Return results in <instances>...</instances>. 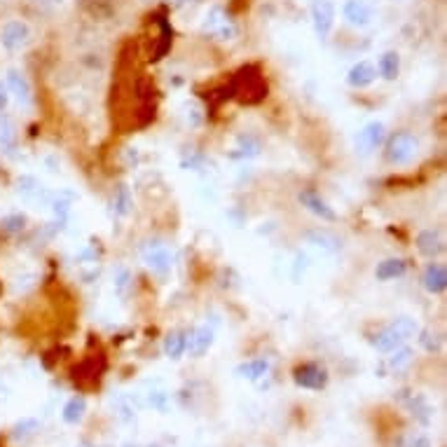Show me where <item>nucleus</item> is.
Wrapping results in <instances>:
<instances>
[{"instance_id":"nucleus-1","label":"nucleus","mask_w":447,"mask_h":447,"mask_svg":"<svg viewBox=\"0 0 447 447\" xmlns=\"http://www.w3.org/2000/svg\"><path fill=\"white\" fill-rule=\"evenodd\" d=\"M417 330L419 328H417V323H414V318L398 316V318H393L384 330H380V333L373 337V344H375V349L382 351V354H391L393 349L403 347L405 340L417 335Z\"/></svg>"},{"instance_id":"nucleus-2","label":"nucleus","mask_w":447,"mask_h":447,"mask_svg":"<svg viewBox=\"0 0 447 447\" xmlns=\"http://www.w3.org/2000/svg\"><path fill=\"white\" fill-rule=\"evenodd\" d=\"M140 258H143V263L148 265V270H152L155 274H159V277L169 274L171 263H174V255H171L169 246L164 244L162 239H150V241H145L143 248H140Z\"/></svg>"},{"instance_id":"nucleus-3","label":"nucleus","mask_w":447,"mask_h":447,"mask_svg":"<svg viewBox=\"0 0 447 447\" xmlns=\"http://www.w3.org/2000/svg\"><path fill=\"white\" fill-rule=\"evenodd\" d=\"M202 31L206 35H213L218 38V40H232L234 35H237V26L232 24V19L227 17V12L218 8V5H213L206 17H204L202 22Z\"/></svg>"},{"instance_id":"nucleus-4","label":"nucleus","mask_w":447,"mask_h":447,"mask_svg":"<svg viewBox=\"0 0 447 447\" xmlns=\"http://www.w3.org/2000/svg\"><path fill=\"white\" fill-rule=\"evenodd\" d=\"M232 89L241 101H246V104H258V101L267 94V85L263 82V78H260L258 73H253L251 68L241 70L237 78H234Z\"/></svg>"},{"instance_id":"nucleus-5","label":"nucleus","mask_w":447,"mask_h":447,"mask_svg":"<svg viewBox=\"0 0 447 447\" xmlns=\"http://www.w3.org/2000/svg\"><path fill=\"white\" fill-rule=\"evenodd\" d=\"M414 155H417V140L412 133L398 131L389 138L387 143V159L391 164H410Z\"/></svg>"},{"instance_id":"nucleus-6","label":"nucleus","mask_w":447,"mask_h":447,"mask_svg":"<svg viewBox=\"0 0 447 447\" xmlns=\"http://www.w3.org/2000/svg\"><path fill=\"white\" fill-rule=\"evenodd\" d=\"M29 40H31V29L22 19H12V22L5 24L3 31H0V42H3V47L10 49V52L26 47Z\"/></svg>"},{"instance_id":"nucleus-7","label":"nucleus","mask_w":447,"mask_h":447,"mask_svg":"<svg viewBox=\"0 0 447 447\" xmlns=\"http://www.w3.org/2000/svg\"><path fill=\"white\" fill-rule=\"evenodd\" d=\"M293 380H295L298 387L314 389V391H318V389H323L325 384H328V373H325L321 366H316V363H304V366L295 368Z\"/></svg>"},{"instance_id":"nucleus-8","label":"nucleus","mask_w":447,"mask_h":447,"mask_svg":"<svg viewBox=\"0 0 447 447\" xmlns=\"http://www.w3.org/2000/svg\"><path fill=\"white\" fill-rule=\"evenodd\" d=\"M17 195L22 197V202L40 204V206H49V200H52V195H49L33 176H22V178H19V181H17Z\"/></svg>"},{"instance_id":"nucleus-9","label":"nucleus","mask_w":447,"mask_h":447,"mask_svg":"<svg viewBox=\"0 0 447 447\" xmlns=\"http://www.w3.org/2000/svg\"><path fill=\"white\" fill-rule=\"evenodd\" d=\"M311 22H314L318 38H328L330 29H333V22H335L333 3H330V0H316L314 8H311Z\"/></svg>"},{"instance_id":"nucleus-10","label":"nucleus","mask_w":447,"mask_h":447,"mask_svg":"<svg viewBox=\"0 0 447 447\" xmlns=\"http://www.w3.org/2000/svg\"><path fill=\"white\" fill-rule=\"evenodd\" d=\"M382 138H384V124L370 122V124L363 127V129L359 131V136H356V150H359L361 155H370L373 150L380 148Z\"/></svg>"},{"instance_id":"nucleus-11","label":"nucleus","mask_w":447,"mask_h":447,"mask_svg":"<svg viewBox=\"0 0 447 447\" xmlns=\"http://www.w3.org/2000/svg\"><path fill=\"white\" fill-rule=\"evenodd\" d=\"M344 19L351 24V26L356 29H363L370 24V19H373V10H370V5L366 0H347L344 3Z\"/></svg>"},{"instance_id":"nucleus-12","label":"nucleus","mask_w":447,"mask_h":447,"mask_svg":"<svg viewBox=\"0 0 447 447\" xmlns=\"http://www.w3.org/2000/svg\"><path fill=\"white\" fill-rule=\"evenodd\" d=\"M211 344H213V330H211L209 325H202V328H197L190 333L188 344H185V351H188L190 356H195V359H200V356L206 354Z\"/></svg>"},{"instance_id":"nucleus-13","label":"nucleus","mask_w":447,"mask_h":447,"mask_svg":"<svg viewBox=\"0 0 447 447\" xmlns=\"http://www.w3.org/2000/svg\"><path fill=\"white\" fill-rule=\"evenodd\" d=\"M5 87H8V92L22 106L31 104V85H29V80L19 73V70H8V75H5Z\"/></svg>"},{"instance_id":"nucleus-14","label":"nucleus","mask_w":447,"mask_h":447,"mask_svg":"<svg viewBox=\"0 0 447 447\" xmlns=\"http://www.w3.org/2000/svg\"><path fill=\"white\" fill-rule=\"evenodd\" d=\"M300 202H302V206H307L314 216H318V218H323V220H335L337 218L335 211L330 209L328 204L314 193V190H304V193H300Z\"/></svg>"},{"instance_id":"nucleus-15","label":"nucleus","mask_w":447,"mask_h":447,"mask_svg":"<svg viewBox=\"0 0 447 447\" xmlns=\"http://www.w3.org/2000/svg\"><path fill=\"white\" fill-rule=\"evenodd\" d=\"M375 78H377V70H375L373 63H368V61H359L354 68L349 70V75H347L349 85L356 87V89H363V87L373 85Z\"/></svg>"},{"instance_id":"nucleus-16","label":"nucleus","mask_w":447,"mask_h":447,"mask_svg":"<svg viewBox=\"0 0 447 447\" xmlns=\"http://www.w3.org/2000/svg\"><path fill=\"white\" fill-rule=\"evenodd\" d=\"M421 284H424V288L433 293V295H438V293H445L447 288V272L443 265H429L424 272V277H421Z\"/></svg>"},{"instance_id":"nucleus-17","label":"nucleus","mask_w":447,"mask_h":447,"mask_svg":"<svg viewBox=\"0 0 447 447\" xmlns=\"http://www.w3.org/2000/svg\"><path fill=\"white\" fill-rule=\"evenodd\" d=\"M307 241L321 253H337L342 248L340 239L333 237L330 232H321V229H316V232H307Z\"/></svg>"},{"instance_id":"nucleus-18","label":"nucleus","mask_w":447,"mask_h":447,"mask_svg":"<svg viewBox=\"0 0 447 447\" xmlns=\"http://www.w3.org/2000/svg\"><path fill=\"white\" fill-rule=\"evenodd\" d=\"M237 373V377L241 380H260V377H265L267 373H270V363H267L265 359H255V361H248V363H241V366L234 370Z\"/></svg>"},{"instance_id":"nucleus-19","label":"nucleus","mask_w":447,"mask_h":447,"mask_svg":"<svg viewBox=\"0 0 447 447\" xmlns=\"http://www.w3.org/2000/svg\"><path fill=\"white\" fill-rule=\"evenodd\" d=\"M417 248L421 255H426V258H436V255L443 253V241H440L436 232L426 229V232H421L417 237Z\"/></svg>"},{"instance_id":"nucleus-20","label":"nucleus","mask_w":447,"mask_h":447,"mask_svg":"<svg viewBox=\"0 0 447 447\" xmlns=\"http://www.w3.org/2000/svg\"><path fill=\"white\" fill-rule=\"evenodd\" d=\"M38 431H40V421L38 419H22L12 426V440H17V443H26V440L33 438Z\"/></svg>"},{"instance_id":"nucleus-21","label":"nucleus","mask_w":447,"mask_h":447,"mask_svg":"<svg viewBox=\"0 0 447 447\" xmlns=\"http://www.w3.org/2000/svg\"><path fill=\"white\" fill-rule=\"evenodd\" d=\"M185 344H188V337L181 330H174V333H169L164 337V354L169 356V359H181L183 351H185Z\"/></svg>"},{"instance_id":"nucleus-22","label":"nucleus","mask_w":447,"mask_h":447,"mask_svg":"<svg viewBox=\"0 0 447 447\" xmlns=\"http://www.w3.org/2000/svg\"><path fill=\"white\" fill-rule=\"evenodd\" d=\"M85 410H87V400L82 398V396H73L66 403V407H63V421L78 424V421L85 417Z\"/></svg>"},{"instance_id":"nucleus-23","label":"nucleus","mask_w":447,"mask_h":447,"mask_svg":"<svg viewBox=\"0 0 447 447\" xmlns=\"http://www.w3.org/2000/svg\"><path fill=\"white\" fill-rule=\"evenodd\" d=\"M380 281H389V279H396V277H403L405 274V263L398 258H391V260H384V263L377 265V270H375Z\"/></svg>"},{"instance_id":"nucleus-24","label":"nucleus","mask_w":447,"mask_h":447,"mask_svg":"<svg viewBox=\"0 0 447 447\" xmlns=\"http://www.w3.org/2000/svg\"><path fill=\"white\" fill-rule=\"evenodd\" d=\"M377 68H380V75H382L384 80H396V75H398V70H400V59H398V54H396V52L382 54Z\"/></svg>"},{"instance_id":"nucleus-25","label":"nucleus","mask_w":447,"mask_h":447,"mask_svg":"<svg viewBox=\"0 0 447 447\" xmlns=\"http://www.w3.org/2000/svg\"><path fill=\"white\" fill-rule=\"evenodd\" d=\"M133 209V200H131V193L127 185H120L117 193H115V213L117 216H129Z\"/></svg>"},{"instance_id":"nucleus-26","label":"nucleus","mask_w":447,"mask_h":447,"mask_svg":"<svg viewBox=\"0 0 447 447\" xmlns=\"http://www.w3.org/2000/svg\"><path fill=\"white\" fill-rule=\"evenodd\" d=\"M15 143H17L15 127H12V122H8V120H0V150L10 152L15 148Z\"/></svg>"},{"instance_id":"nucleus-27","label":"nucleus","mask_w":447,"mask_h":447,"mask_svg":"<svg viewBox=\"0 0 447 447\" xmlns=\"http://www.w3.org/2000/svg\"><path fill=\"white\" fill-rule=\"evenodd\" d=\"M70 204H73V195H52V200H49V206H52L54 216L59 220H63L68 216Z\"/></svg>"},{"instance_id":"nucleus-28","label":"nucleus","mask_w":447,"mask_h":447,"mask_svg":"<svg viewBox=\"0 0 447 447\" xmlns=\"http://www.w3.org/2000/svg\"><path fill=\"white\" fill-rule=\"evenodd\" d=\"M412 349H407V347H398V349H393V356L389 359V366H391V370H403L407 363L412 361Z\"/></svg>"},{"instance_id":"nucleus-29","label":"nucleus","mask_w":447,"mask_h":447,"mask_svg":"<svg viewBox=\"0 0 447 447\" xmlns=\"http://www.w3.org/2000/svg\"><path fill=\"white\" fill-rule=\"evenodd\" d=\"M410 407H412V414L421 421V424H429V421H431V407L426 405V400L421 398V396H417V398L410 400Z\"/></svg>"},{"instance_id":"nucleus-30","label":"nucleus","mask_w":447,"mask_h":447,"mask_svg":"<svg viewBox=\"0 0 447 447\" xmlns=\"http://www.w3.org/2000/svg\"><path fill=\"white\" fill-rule=\"evenodd\" d=\"M24 225H26V218H24L22 213H15V216H5L3 220H0V227L5 229V232H22Z\"/></svg>"},{"instance_id":"nucleus-31","label":"nucleus","mask_w":447,"mask_h":447,"mask_svg":"<svg viewBox=\"0 0 447 447\" xmlns=\"http://www.w3.org/2000/svg\"><path fill=\"white\" fill-rule=\"evenodd\" d=\"M115 412H117V417L122 419L124 424H131V421L136 419V412H133V405H131L127 398H117V403H115Z\"/></svg>"},{"instance_id":"nucleus-32","label":"nucleus","mask_w":447,"mask_h":447,"mask_svg":"<svg viewBox=\"0 0 447 447\" xmlns=\"http://www.w3.org/2000/svg\"><path fill=\"white\" fill-rule=\"evenodd\" d=\"M150 405L157 407L159 412H167V410H169V393H164V391H152V393H150Z\"/></svg>"},{"instance_id":"nucleus-33","label":"nucleus","mask_w":447,"mask_h":447,"mask_svg":"<svg viewBox=\"0 0 447 447\" xmlns=\"http://www.w3.org/2000/svg\"><path fill=\"white\" fill-rule=\"evenodd\" d=\"M419 340H421V344H424L426 351H438V349H440V337L433 335V333H429V330H424Z\"/></svg>"},{"instance_id":"nucleus-34","label":"nucleus","mask_w":447,"mask_h":447,"mask_svg":"<svg viewBox=\"0 0 447 447\" xmlns=\"http://www.w3.org/2000/svg\"><path fill=\"white\" fill-rule=\"evenodd\" d=\"M127 286H129V272H127V270H117V272H115V291L124 293Z\"/></svg>"},{"instance_id":"nucleus-35","label":"nucleus","mask_w":447,"mask_h":447,"mask_svg":"<svg viewBox=\"0 0 447 447\" xmlns=\"http://www.w3.org/2000/svg\"><path fill=\"white\" fill-rule=\"evenodd\" d=\"M405 447H431V440L426 436H412V438H407Z\"/></svg>"},{"instance_id":"nucleus-36","label":"nucleus","mask_w":447,"mask_h":447,"mask_svg":"<svg viewBox=\"0 0 447 447\" xmlns=\"http://www.w3.org/2000/svg\"><path fill=\"white\" fill-rule=\"evenodd\" d=\"M10 104V92H8V87H5V82H0V113L8 108Z\"/></svg>"},{"instance_id":"nucleus-37","label":"nucleus","mask_w":447,"mask_h":447,"mask_svg":"<svg viewBox=\"0 0 447 447\" xmlns=\"http://www.w3.org/2000/svg\"><path fill=\"white\" fill-rule=\"evenodd\" d=\"M174 5H188V3H193V0H171Z\"/></svg>"},{"instance_id":"nucleus-38","label":"nucleus","mask_w":447,"mask_h":447,"mask_svg":"<svg viewBox=\"0 0 447 447\" xmlns=\"http://www.w3.org/2000/svg\"><path fill=\"white\" fill-rule=\"evenodd\" d=\"M78 447H94V445H92V443H80Z\"/></svg>"},{"instance_id":"nucleus-39","label":"nucleus","mask_w":447,"mask_h":447,"mask_svg":"<svg viewBox=\"0 0 447 447\" xmlns=\"http://www.w3.org/2000/svg\"><path fill=\"white\" fill-rule=\"evenodd\" d=\"M54 3H63V0H54Z\"/></svg>"},{"instance_id":"nucleus-40","label":"nucleus","mask_w":447,"mask_h":447,"mask_svg":"<svg viewBox=\"0 0 447 447\" xmlns=\"http://www.w3.org/2000/svg\"><path fill=\"white\" fill-rule=\"evenodd\" d=\"M124 447H136V445H124Z\"/></svg>"},{"instance_id":"nucleus-41","label":"nucleus","mask_w":447,"mask_h":447,"mask_svg":"<svg viewBox=\"0 0 447 447\" xmlns=\"http://www.w3.org/2000/svg\"><path fill=\"white\" fill-rule=\"evenodd\" d=\"M152 447H159V445H152Z\"/></svg>"}]
</instances>
